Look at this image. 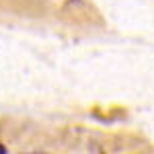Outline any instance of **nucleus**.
Here are the masks:
<instances>
[{
  "mask_svg": "<svg viewBox=\"0 0 154 154\" xmlns=\"http://www.w3.org/2000/svg\"><path fill=\"white\" fill-rule=\"evenodd\" d=\"M0 154H6V148H4L2 144H0Z\"/></svg>",
  "mask_w": 154,
  "mask_h": 154,
  "instance_id": "f257e3e1",
  "label": "nucleus"
}]
</instances>
